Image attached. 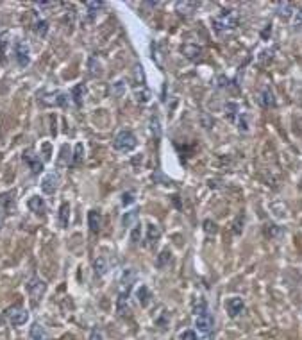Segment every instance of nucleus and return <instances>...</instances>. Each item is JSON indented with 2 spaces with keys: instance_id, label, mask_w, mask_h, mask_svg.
I'll return each mask as SVG.
<instances>
[{
  "instance_id": "obj_1",
  "label": "nucleus",
  "mask_w": 302,
  "mask_h": 340,
  "mask_svg": "<svg viewBox=\"0 0 302 340\" xmlns=\"http://www.w3.org/2000/svg\"><path fill=\"white\" fill-rule=\"evenodd\" d=\"M240 25V15L234 9H224L218 16L213 18V29L217 34L232 33Z\"/></svg>"
},
{
  "instance_id": "obj_2",
  "label": "nucleus",
  "mask_w": 302,
  "mask_h": 340,
  "mask_svg": "<svg viewBox=\"0 0 302 340\" xmlns=\"http://www.w3.org/2000/svg\"><path fill=\"white\" fill-rule=\"evenodd\" d=\"M15 59H16V65H18L20 68L29 67V63H30V47H29V43H27L25 38H20V40L15 41Z\"/></svg>"
},
{
  "instance_id": "obj_3",
  "label": "nucleus",
  "mask_w": 302,
  "mask_h": 340,
  "mask_svg": "<svg viewBox=\"0 0 302 340\" xmlns=\"http://www.w3.org/2000/svg\"><path fill=\"white\" fill-rule=\"evenodd\" d=\"M113 147H115L116 150H120V152H129V150H132L136 147V136L132 135L131 131L123 129V131H120L118 135L115 136Z\"/></svg>"
},
{
  "instance_id": "obj_4",
  "label": "nucleus",
  "mask_w": 302,
  "mask_h": 340,
  "mask_svg": "<svg viewBox=\"0 0 302 340\" xmlns=\"http://www.w3.org/2000/svg\"><path fill=\"white\" fill-rule=\"evenodd\" d=\"M4 317L9 324L23 326L27 321H29V312H27L23 306H9L8 310L4 312Z\"/></svg>"
},
{
  "instance_id": "obj_5",
  "label": "nucleus",
  "mask_w": 302,
  "mask_h": 340,
  "mask_svg": "<svg viewBox=\"0 0 302 340\" xmlns=\"http://www.w3.org/2000/svg\"><path fill=\"white\" fill-rule=\"evenodd\" d=\"M27 292H29L30 299L34 301V303H38V301L45 295L47 292V283L43 280H41L40 276H32L29 281H27Z\"/></svg>"
},
{
  "instance_id": "obj_6",
  "label": "nucleus",
  "mask_w": 302,
  "mask_h": 340,
  "mask_svg": "<svg viewBox=\"0 0 302 340\" xmlns=\"http://www.w3.org/2000/svg\"><path fill=\"white\" fill-rule=\"evenodd\" d=\"M195 326H197V331L202 333L204 336H209L215 329V317H213L211 312H206V314H200L195 317Z\"/></svg>"
},
{
  "instance_id": "obj_7",
  "label": "nucleus",
  "mask_w": 302,
  "mask_h": 340,
  "mask_svg": "<svg viewBox=\"0 0 302 340\" xmlns=\"http://www.w3.org/2000/svg\"><path fill=\"white\" fill-rule=\"evenodd\" d=\"M59 183H61V177L59 174L54 170V172H49L43 176V179H41V190H43V194L47 195H52L57 192V188H59Z\"/></svg>"
},
{
  "instance_id": "obj_8",
  "label": "nucleus",
  "mask_w": 302,
  "mask_h": 340,
  "mask_svg": "<svg viewBox=\"0 0 302 340\" xmlns=\"http://www.w3.org/2000/svg\"><path fill=\"white\" fill-rule=\"evenodd\" d=\"M225 310H227V315L231 319H238L240 315L245 312V303H243L242 297L232 295V297H227V299H225Z\"/></svg>"
},
{
  "instance_id": "obj_9",
  "label": "nucleus",
  "mask_w": 302,
  "mask_h": 340,
  "mask_svg": "<svg viewBox=\"0 0 302 340\" xmlns=\"http://www.w3.org/2000/svg\"><path fill=\"white\" fill-rule=\"evenodd\" d=\"M22 160H23V163L30 168V172H32L34 176H38V174L43 172V160H40L38 154H32L30 150H27V152L22 156Z\"/></svg>"
},
{
  "instance_id": "obj_10",
  "label": "nucleus",
  "mask_w": 302,
  "mask_h": 340,
  "mask_svg": "<svg viewBox=\"0 0 302 340\" xmlns=\"http://www.w3.org/2000/svg\"><path fill=\"white\" fill-rule=\"evenodd\" d=\"M0 209H2L6 215H15L16 213L15 192H6V194L0 195Z\"/></svg>"
},
{
  "instance_id": "obj_11",
  "label": "nucleus",
  "mask_w": 302,
  "mask_h": 340,
  "mask_svg": "<svg viewBox=\"0 0 302 340\" xmlns=\"http://www.w3.org/2000/svg\"><path fill=\"white\" fill-rule=\"evenodd\" d=\"M43 102H45V104H52V106H61V108H68V104H70V95L64 94V91H54V94L45 95Z\"/></svg>"
},
{
  "instance_id": "obj_12",
  "label": "nucleus",
  "mask_w": 302,
  "mask_h": 340,
  "mask_svg": "<svg viewBox=\"0 0 302 340\" xmlns=\"http://www.w3.org/2000/svg\"><path fill=\"white\" fill-rule=\"evenodd\" d=\"M136 270L135 269H125L122 274V277H120V285H122V292H125V294H129L132 288V285L136 283Z\"/></svg>"
},
{
  "instance_id": "obj_13",
  "label": "nucleus",
  "mask_w": 302,
  "mask_h": 340,
  "mask_svg": "<svg viewBox=\"0 0 302 340\" xmlns=\"http://www.w3.org/2000/svg\"><path fill=\"white\" fill-rule=\"evenodd\" d=\"M161 236V229L159 226L156 224H149L147 226V236H145V247H154L157 243V240H159Z\"/></svg>"
},
{
  "instance_id": "obj_14",
  "label": "nucleus",
  "mask_w": 302,
  "mask_h": 340,
  "mask_svg": "<svg viewBox=\"0 0 302 340\" xmlns=\"http://www.w3.org/2000/svg\"><path fill=\"white\" fill-rule=\"evenodd\" d=\"M181 52L184 54V57H188V59L191 61H198L202 57V49L198 45H195V43H186V45L181 47Z\"/></svg>"
},
{
  "instance_id": "obj_15",
  "label": "nucleus",
  "mask_w": 302,
  "mask_h": 340,
  "mask_svg": "<svg viewBox=\"0 0 302 340\" xmlns=\"http://www.w3.org/2000/svg\"><path fill=\"white\" fill-rule=\"evenodd\" d=\"M27 206H29L30 211H32V213H36V215H45V211H47L45 201H43V197H38V195L30 197L29 201H27Z\"/></svg>"
},
{
  "instance_id": "obj_16",
  "label": "nucleus",
  "mask_w": 302,
  "mask_h": 340,
  "mask_svg": "<svg viewBox=\"0 0 302 340\" xmlns=\"http://www.w3.org/2000/svg\"><path fill=\"white\" fill-rule=\"evenodd\" d=\"M135 99L138 104H149L150 99H152V91L145 86V84H138L135 88Z\"/></svg>"
},
{
  "instance_id": "obj_17",
  "label": "nucleus",
  "mask_w": 302,
  "mask_h": 340,
  "mask_svg": "<svg viewBox=\"0 0 302 340\" xmlns=\"http://www.w3.org/2000/svg\"><path fill=\"white\" fill-rule=\"evenodd\" d=\"M88 226H90V231L91 233H98L102 228V215L98 209H91L90 213H88Z\"/></svg>"
},
{
  "instance_id": "obj_18",
  "label": "nucleus",
  "mask_w": 302,
  "mask_h": 340,
  "mask_svg": "<svg viewBox=\"0 0 302 340\" xmlns=\"http://www.w3.org/2000/svg\"><path fill=\"white\" fill-rule=\"evenodd\" d=\"M259 104H261V108H274L276 106V99H274V94L269 86H263L261 91H259Z\"/></svg>"
},
{
  "instance_id": "obj_19",
  "label": "nucleus",
  "mask_w": 302,
  "mask_h": 340,
  "mask_svg": "<svg viewBox=\"0 0 302 340\" xmlns=\"http://www.w3.org/2000/svg\"><path fill=\"white\" fill-rule=\"evenodd\" d=\"M136 299L142 306H149L150 301H152V292L149 290V287L145 285H140L138 290H136Z\"/></svg>"
},
{
  "instance_id": "obj_20",
  "label": "nucleus",
  "mask_w": 302,
  "mask_h": 340,
  "mask_svg": "<svg viewBox=\"0 0 302 340\" xmlns=\"http://www.w3.org/2000/svg\"><path fill=\"white\" fill-rule=\"evenodd\" d=\"M138 215H140V209H131V211L123 213V217H122V228L123 229L135 228V226L138 224Z\"/></svg>"
},
{
  "instance_id": "obj_21",
  "label": "nucleus",
  "mask_w": 302,
  "mask_h": 340,
  "mask_svg": "<svg viewBox=\"0 0 302 340\" xmlns=\"http://www.w3.org/2000/svg\"><path fill=\"white\" fill-rule=\"evenodd\" d=\"M109 270V265H108V260L104 258V256H98V258H95L93 262V272L97 277H104L106 274H108Z\"/></svg>"
},
{
  "instance_id": "obj_22",
  "label": "nucleus",
  "mask_w": 302,
  "mask_h": 340,
  "mask_svg": "<svg viewBox=\"0 0 302 340\" xmlns=\"http://www.w3.org/2000/svg\"><path fill=\"white\" fill-rule=\"evenodd\" d=\"M224 111H225V118L229 120V122H232L234 123L236 122V118L240 116V106L236 104V102H225L224 104Z\"/></svg>"
},
{
  "instance_id": "obj_23",
  "label": "nucleus",
  "mask_w": 302,
  "mask_h": 340,
  "mask_svg": "<svg viewBox=\"0 0 302 340\" xmlns=\"http://www.w3.org/2000/svg\"><path fill=\"white\" fill-rule=\"evenodd\" d=\"M30 338L32 340H49V333H47L45 326L40 322H34L30 328Z\"/></svg>"
},
{
  "instance_id": "obj_24",
  "label": "nucleus",
  "mask_w": 302,
  "mask_h": 340,
  "mask_svg": "<svg viewBox=\"0 0 302 340\" xmlns=\"http://www.w3.org/2000/svg\"><path fill=\"white\" fill-rule=\"evenodd\" d=\"M70 97L74 99L75 106H77V108H81V106L84 104V97H86V86H84V84H77V86H74Z\"/></svg>"
},
{
  "instance_id": "obj_25",
  "label": "nucleus",
  "mask_w": 302,
  "mask_h": 340,
  "mask_svg": "<svg viewBox=\"0 0 302 340\" xmlns=\"http://www.w3.org/2000/svg\"><path fill=\"white\" fill-rule=\"evenodd\" d=\"M295 13V6L291 4V2H281V4H277V16H281V18H291Z\"/></svg>"
},
{
  "instance_id": "obj_26",
  "label": "nucleus",
  "mask_w": 302,
  "mask_h": 340,
  "mask_svg": "<svg viewBox=\"0 0 302 340\" xmlns=\"http://www.w3.org/2000/svg\"><path fill=\"white\" fill-rule=\"evenodd\" d=\"M198 4H195V2H177L176 8H177V13L183 16H190L195 13V9H197Z\"/></svg>"
},
{
  "instance_id": "obj_27",
  "label": "nucleus",
  "mask_w": 302,
  "mask_h": 340,
  "mask_svg": "<svg viewBox=\"0 0 302 340\" xmlns=\"http://www.w3.org/2000/svg\"><path fill=\"white\" fill-rule=\"evenodd\" d=\"M172 260V251L170 249H163L159 254H157V260H156V267L157 269H164L166 263H170Z\"/></svg>"
},
{
  "instance_id": "obj_28",
  "label": "nucleus",
  "mask_w": 302,
  "mask_h": 340,
  "mask_svg": "<svg viewBox=\"0 0 302 340\" xmlns=\"http://www.w3.org/2000/svg\"><path fill=\"white\" fill-rule=\"evenodd\" d=\"M9 45H11V34L4 33L2 36H0V59L2 61H4V56L8 54Z\"/></svg>"
},
{
  "instance_id": "obj_29",
  "label": "nucleus",
  "mask_w": 302,
  "mask_h": 340,
  "mask_svg": "<svg viewBox=\"0 0 302 340\" xmlns=\"http://www.w3.org/2000/svg\"><path fill=\"white\" fill-rule=\"evenodd\" d=\"M68 221H70V204L64 202V204H61V208H59V226L61 228H66Z\"/></svg>"
},
{
  "instance_id": "obj_30",
  "label": "nucleus",
  "mask_w": 302,
  "mask_h": 340,
  "mask_svg": "<svg viewBox=\"0 0 302 340\" xmlns=\"http://www.w3.org/2000/svg\"><path fill=\"white\" fill-rule=\"evenodd\" d=\"M234 126L238 127V131L247 133V131H249V126H250V118H249V115L242 111V113H240V116H238V118H236Z\"/></svg>"
},
{
  "instance_id": "obj_31",
  "label": "nucleus",
  "mask_w": 302,
  "mask_h": 340,
  "mask_svg": "<svg viewBox=\"0 0 302 340\" xmlns=\"http://www.w3.org/2000/svg\"><path fill=\"white\" fill-rule=\"evenodd\" d=\"M127 295L125 292H120L118 295V301H116V310H118V315H127L129 308H127Z\"/></svg>"
},
{
  "instance_id": "obj_32",
  "label": "nucleus",
  "mask_w": 302,
  "mask_h": 340,
  "mask_svg": "<svg viewBox=\"0 0 302 340\" xmlns=\"http://www.w3.org/2000/svg\"><path fill=\"white\" fill-rule=\"evenodd\" d=\"M84 160V147L82 143H75V152H74V160H72V167H79Z\"/></svg>"
},
{
  "instance_id": "obj_33",
  "label": "nucleus",
  "mask_w": 302,
  "mask_h": 340,
  "mask_svg": "<svg viewBox=\"0 0 302 340\" xmlns=\"http://www.w3.org/2000/svg\"><path fill=\"white\" fill-rule=\"evenodd\" d=\"M111 94H113V97H122V95L125 94V81L118 79V81L113 82V84H111Z\"/></svg>"
},
{
  "instance_id": "obj_34",
  "label": "nucleus",
  "mask_w": 302,
  "mask_h": 340,
  "mask_svg": "<svg viewBox=\"0 0 302 340\" xmlns=\"http://www.w3.org/2000/svg\"><path fill=\"white\" fill-rule=\"evenodd\" d=\"M209 308H208V304H206V301L202 299V297H198V299L193 303V312H191V314L197 317V315H200V314H206Z\"/></svg>"
},
{
  "instance_id": "obj_35",
  "label": "nucleus",
  "mask_w": 302,
  "mask_h": 340,
  "mask_svg": "<svg viewBox=\"0 0 302 340\" xmlns=\"http://www.w3.org/2000/svg\"><path fill=\"white\" fill-rule=\"evenodd\" d=\"M32 29H34V33H36L38 36H41V38H43L47 33H49V23H47L45 20H38V22L34 23V27H32Z\"/></svg>"
},
{
  "instance_id": "obj_36",
  "label": "nucleus",
  "mask_w": 302,
  "mask_h": 340,
  "mask_svg": "<svg viewBox=\"0 0 302 340\" xmlns=\"http://www.w3.org/2000/svg\"><path fill=\"white\" fill-rule=\"evenodd\" d=\"M291 23H293L295 30H302V9L300 8H295V13L293 16H291Z\"/></svg>"
},
{
  "instance_id": "obj_37",
  "label": "nucleus",
  "mask_w": 302,
  "mask_h": 340,
  "mask_svg": "<svg viewBox=\"0 0 302 340\" xmlns=\"http://www.w3.org/2000/svg\"><path fill=\"white\" fill-rule=\"evenodd\" d=\"M179 340H198V335L195 329H184L183 333H179Z\"/></svg>"
},
{
  "instance_id": "obj_38",
  "label": "nucleus",
  "mask_w": 302,
  "mask_h": 340,
  "mask_svg": "<svg viewBox=\"0 0 302 340\" xmlns=\"http://www.w3.org/2000/svg\"><path fill=\"white\" fill-rule=\"evenodd\" d=\"M131 240H132V243H138L140 240H142V224H136L135 228H132V231H131Z\"/></svg>"
},
{
  "instance_id": "obj_39",
  "label": "nucleus",
  "mask_w": 302,
  "mask_h": 340,
  "mask_svg": "<svg viewBox=\"0 0 302 340\" xmlns=\"http://www.w3.org/2000/svg\"><path fill=\"white\" fill-rule=\"evenodd\" d=\"M135 202V194L132 192H125V194H122V204L123 206H129Z\"/></svg>"
},
{
  "instance_id": "obj_40",
  "label": "nucleus",
  "mask_w": 302,
  "mask_h": 340,
  "mask_svg": "<svg viewBox=\"0 0 302 340\" xmlns=\"http://www.w3.org/2000/svg\"><path fill=\"white\" fill-rule=\"evenodd\" d=\"M204 231L206 233H211V235H215V233L218 231V228H217V224L213 221H206L204 222Z\"/></svg>"
},
{
  "instance_id": "obj_41",
  "label": "nucleus",
  "mask_w": 302,
  "mask_h": 340,
  "mask_svg": "<svg viewBox=\"0 0 302 340\" xmlns=\"http://www.w3.org/2000/svg\"><path fill=\"white\" fill-rule=\"evenodd\" d=\"M86 8L90 9V15H93L95 13V9H100V8H104V2H86Z\"/></svg>"
},
{
  "instance_id": "obj_42",
  "label": "nucleus",
  "mask_w": 302,
  "mask_h": 340,
  "mask_svg": "<svg viewBox=\"0 0 302 340\" xmlns=\"http://www.w3.org/2000/svg\"><path fill=\"white\" fill-rule=\"evenodd\" d=\"M154 129V135L159 136V120H157V116H152L150 118V131Z\"/></svg>"
},
{
  "instance_id": "obj_43",
  "label": "nucleus",
  "mask_w": 302,
  "mask_h": 340,
  "mask_svg": "<svg viewBox=\"0 0 302 340\" xmlns=\"http://www.w3.org/2000/svg\"><path fill=\"white\" fill-rule=\"evenodd\" d=\"M90 340H104V336H102V333L98 331V329H93V331L90 333Z\"/></svg>"
},
{
  "instance_id": "obj_44",
  "label": "nucleus",
  "mask_w": 302,
  "mask_h": 340,
  "mask_svg": "<svg viewBox=\"0 0 302 340\" xmlns=\"http://www.w3.org/2000/svg\"><path fill=\"white\" fill-rule=\"evenodd\" d=\"M4 219H6V213L0 209V229H2V226H4Z\"/></svg>"
},
{
  "instance_id": "obj_45",
  "label": "nucleus",
  "mask_w": 302,
  "mask_h": 340,
  "mask_svg": "<svg viewBox=\"0 0 302 340\" xmlns=\"http://www.w3.org/2000/svg\"><path fill=\"white\" fill-rule=\"evenodd\" d=\"M204 340H211V335H209V336H204Z\"/></svg>"
}]
</instances>
